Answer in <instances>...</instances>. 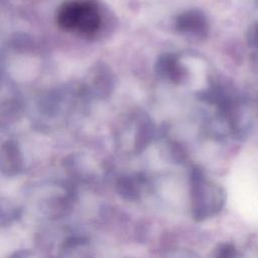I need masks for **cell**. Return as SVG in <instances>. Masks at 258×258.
<instances>
[{"label":"cell","instance_id":"277c9868","mask_svg":"<svg viewBox=\"0 0 258 258\" xmlns=\"http://www.w3.org/2000/svg\"><path fill=\"white\" fill-rule=\"evenodd\" d=\"M220 254L219 256H223V257H231V256H235V249L232 245H222L220 248Z\"/></svg>","mask_w":258,"mask_h":258},{"label":"cell","instance_id":"3957f363","mask_svg":"<svg viewBox=\"0 0 258 258\" xmlns=\"http://www.w3.org/2000/svg\"><path fill=\"white\" fill-rule=\"evenodd\" d=\"M247 41L251 47L258 49V21L250 25L247 31Z\"/></svg>","mask_w":258,"mask_h":258},{"label":"cell","instance_id":"6da1fadb","mask_svg":"<svg viewBox=\"0 0 258 258\" xmlns=\"http://www.w3.org/2000/svg\"><path fill=\"white\" fill-rule=\"evenodd\" d=\"M57 25L69 32L94 35L101 27V13L93 0H72L63 3L56 14Z\"/></svg>","mask_w":258,"mask_h":258},{"label":"cell","instance_id":"7a4b0ae2","mask_svg":"<svg viewBox=\"0 0 258 258\" xmlns=\"http://www.w3.org/2000/svg\"><path fill=\"white\" fill-rule=\"evenodd\" d=\"M178 30L198 36H204L208 33L209 25L206 16L197 10L186 11L176 19Z\"/></svg>","mask_w":258,"mask_h":258}]
</instances>
